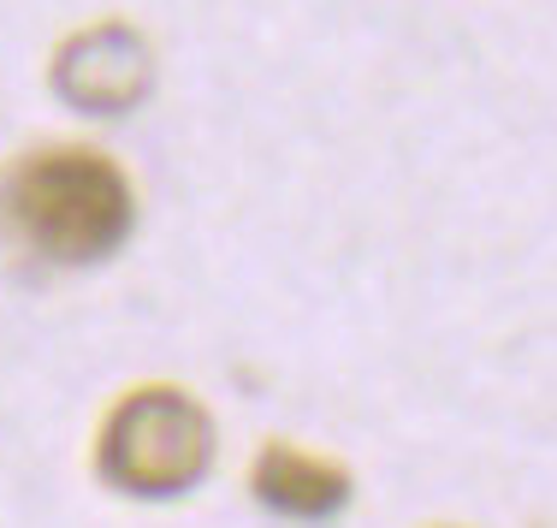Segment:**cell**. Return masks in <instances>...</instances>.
I'll use <instances>...</instances> for the list:
<instances>
[{
    "instance_id": "1",
    "label": "cell",
    "mask_w": 557,
    "mask_h": 528,
    "mask_svg": "<svg viewBox=\"0 0 557 528\" xmlns=\"http://www.w3.org/2000/svg\"><path fill=\"white\" fill-rule=\"evenodd\" d=\"M131 226V179L96 149H30L0 173V232L48 268H96Z\"/></svg>"
},
{
    "instance_id": "2",
    "label": "cell",
    "mask_w": 557,
    "mask_h": 528,
    "mask_svg": "<svg viewBox=\"0 0 557 528\" xmlns=\"http://www.w3.org/2000/svg\"><path fill=\"white\" fill-rule=\"evenodd\" d=\"M214 464V416L178 386H137L113 404L96 440V469L113 493L178 499Z\"/></svg>"
},
{
    "instance_id": "3",
    "label": "cell",
    "mask_w": 557,
    "mask_h": 528,
    "mask_svg": "<svg viewBox=\"0 0 557 528\" xmlns=\"http://www.w3.org/2000/svg\"><path fill=\"white\" fill-rule=\"evenodd\" d=\"M54 89L77 113L96 119L131 113L154 89V54L143 42V30H131V24H89L54 54Z\"/></svg>"
},
{
    "instance_id": "4",
    "label": "cell",
    "mask_w": 557,
    "mask_h": 528,
    "mask_svg": "<svg viewBox=\"0 0 557 528\" xmlns=\"http://www.w3.org/2000/svg\"><path fill=\"white\" fill-rule=\"evenodd\" d=\"M249 487H256L261 505L290 517V523H326L350 505V475L338 464H326V457L297 452V445H268L256 457Z\"/></svg>"
}]
</instances>
